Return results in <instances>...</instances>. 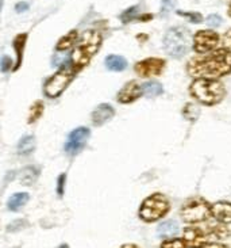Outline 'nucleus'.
<instances>
[{
  "mask_svg": "<svg viewBox=\"0 0 231 248\" xmlns=\"http://www.w3.org/2000/svg\"><path fill=\"white\" fill-rule=\"evenodd\" d=\"M137 13H138V7L137 6L131 7V8H127L125 13L120 15V19H122L123 23H129V22H131L132 19H135Z\"/></svg>",
  "mask_w": 231,
  "mask_h": 248,
  "instance_id": "27",
  "label": "nucleus"
},
{
  "mask_svg": "<svg viewBox=\"0 0 231 248\" xmlns=\"http://www.w3.org/2000/svg\"><path fill=\"white\" fill-rule=\"evenodd\" d=\"M27 8H29V4H27L26 1H22V3H18V4H16V7H15L16 13H23V11H26Z\"/></svg>",
  "mask_w": 231,
  "mask_h": 248,
  "instance_id": "33",
  "label": "nucleus"
},
{
  "mask_svg": "<svg viewBox=\"0 0 231 248\" xmlns=\"http://www.w3.org/2000/svg\"><path fill=\"white\" fill-rule=\"evenodd\" d=\"M203 248H230L229 246H226V244H220V243H210V244H207Z\"/></svg>",
  "mask_w": 231,
  "mask_h": 248,
  "instance_id": "34",
  "label": "nucleus"
},
{
  "mask_svg": "<svg viewBox=\"0 0 231 248\" xmlns=\"http://www.w3.org/2000/svg\"><path fill=\"white\" fill-rule=\"evenodd\" d=\"M220 37L214 30H200L193 37V49L199 54L210 53L218 46Z\"/></svg>",
  "mask_w": 231,
  "mask_h": 248,
  "instance_id": "8",
  "label": "nucleus"
},
{
  "mask_svg": "<svg viewBox=\"0 0 231 248\" xmlns=\"http://www.w3.org/2000/svg\"><path fill=\"white\" fill-rule=\"evenodd\" d=\"M76 42H77V31H76V30H72V31H69V33L66 34V35H64V37L57 42L56 49H57L58 52H64V50H68V49H71V47L74 46Z\"/></svg>",
  "mask_w": 231,
  "mask_h": 248,
  "instance_id": "20",
  "label": "nucleus"
},
{
  "mask_svg": "<svg viewBox=\"0 0 231 248\" xmlns=\"http://www.w3.org/2000/svg\"><path fill=\"white\" fill-rule=\"evenodd\" d=\"M210 235L214 236V237H217V239H226L227 236L230 235V231L226 228V225L223 224H217V225H214L211 229H210Z\"/></svg>",
  "mask_w": 231,
  "mask_h": 248,
  "instance_id": "24",
  "label": "nucleus"
},
{
  "mask_svg": "<svg viewBox=\"0 0 231 248\" xmlns=\"http://www.w3.org/2000/svg\"><path fill=\"white\" fill-rule=\"evenodd\" d=\"M183 114L187 120H189V121H195V120H198L199 117V110L196 106H193L192 103H188V105H185L184 110H183Z\"/></svg>",
  "mask_w": 231,
  "mask_h": 248,
  "instance_id": "25",
  "label": "nucleus"
},
{
  "mask_svg": "<svg viewBox=\"0 0 231 248\" xmlns=\"http://www.w3.org/2000/svg\"><path fill=\"white\" fill-rule=\"evenodd\" d=\"M29 198H30V195L27 194V193H16V194H14L8 202H7V208L10 209L11 212H16V210H19L22 206H25L29 201Z\"/></svg>",
  "mask_w": 231,
  "mask_h": 248,
  "instance_id": "18",
  "label": "nucleus"
},
{
  "mask_svg": "<svg viewBox=\"0 0 231 248\" xmlns=\"http://www.w3.org/2000/svg\"><path fill=\"white\" fill-rule=\"evenodd\" d=\"M26 41H27V34H19L16 35V38L14 40L13 45L14 49H15V53H16V64L14 69H19V67L22 65V61H23V52H25V46H26Z\"/></svg>",
  "mask_w": 231,
  "mask_h": 248,
  "instance_id": "15",
  "label": "nucleus"
},
{
  "mask_svg": "<svg viewBox=\"0 0 231 248\" xmlns=\"http://www.w3.org/2000/svg\"><path fill=\"white\" fill-rule=\"evenodd\" d=\"M38 176H40V170L37 167H34V166H29V167H25L20 171L18 179H19L22 185L30 186V185H33L34 182L38 179Z\"/></svg>",
  "mask_w": 231,
  "mask_h": 248,
  "instance_id": "16",
  "label": "nucleus"
},
{
  "mask_svg": "<svg viewBox=\"0 0 231 248\" xmlns=\"http://www.w3.org/2000/svg\"><path fill=\"white\" fill-rule=\"evenodd\" d=\"M207 25L211 27H218L222 25V18L217 15V14H214V15H210L208 18H207Z\"/></svg>",
  "mask_w": 231,
  "mask_h": 248,
  "instance_id": "30",
  "label": "nucleus"
},
{
  "mask_svg": "<svg viewBox=\"0 0 231 248\" xmlns=\"http://www.w3.org/2000/svg\"><path fill=\"white\" fill-rule=\"evenodd\" d=\"M222 44H223V49H226L227 52L231 53V29L227 30L225 35L222 37Z\"/></svg>",
  "mask_w": 231,
  "mask_h": 248,
  "instance_id": "31",
  "label": "nucleus"
},
{
  "mask_svg": "<svg viewBox=\"0 0 231 248\" xmlns=\"http://www.w3.org/2000/svg\"><path fill=\"white\" fill-rule=\"evenodd\" d=\"M177 14L178 15H181V16H185V18L191 19V22H193V23H200V22L203 20L202 14L199 13H184V11H177Z\"/></svg>",
  "mask_w": 231,
  "mask_h": 248,
  "instance_id": "28",
  "label": "nucleus"
},
{
  "mask_svg": "<svg viewBox=\"0 0 231 248\" xmlns=\"http://www.w3.org/2000/svg\"><path fill=\"white\" fill-rule=\"evenodd\" d=\"M115 114V110L111 105L108 103H101L98 108H95L92 111V122L93 125L100 126V125H104L106 122H108Z\"/></svg>",
  "mask_w": 231,
  "mask_h": 248,
  "instance_id": "14",
  "label": "nucleus"
},
{
  "mask_svg": "<svg viewBox=\"0 0 231 248\" xmlns=\"http://www.w3.org/2000/svg\"><path fill=\"white\" fill-rule=\"evenodd\" d=\"M180 216L181 220L189 225L204 222L211 217V205L202 197H193L183 205Z\"/></svg>",
  "mask_w": 231,
  "mask_h": 248,
  "instance_id": "6",
  "label": "nucleus"
},
{
  "mask_svg": "<svg viewBox=\"0 0 231 248\" xmlns=\"http://www.w3.org/2000/svg\"><path fill=\"white\" fill-rule=\"evenodd\" d=\"M165 65V60L150 57V59H145V60L137 62L134 67V71L141 78H150V76H159L162 74Z\"/></svg>",
  "mask_w": 231,
  "mask_h": 248,
  "instance_id": "10",
  "label": "nucleus"
},
{
  "mask_svg": "<svg viewBox=\"0 0 231 248\" xmlns=\"http://www.w3.org/2000/svg\"><path fill=\"white\" fill-rule=\"evenodd\" d=\"M106 67L114 72H120L127 68V61L125 57L118 54H110L106 57Z\"/></svg>",
  "mask_w": 231,
  "mask_h": 248,
  "instance_id": "17",
  "label": "nucleus"
},
{
  "mask_svg": "<svg viewBox=\"0 0 231 248\" xmlns=\"http://www.w3.org/2000/svg\"><path fill=\"white\" fill-rule=\"evenodd\" d=\"M159 232L161 236H173L178 232L177 224L174 221H166L161 224L159 228Z\"/></svg>",
  "mask_w": 231,
  "mask_h": 248,
  "instance_id": "22",
  "label": "nucleus"
},
{
  "mask_svg": "<svg viewBox=\"0 0 231 248\" xmlns=\"http://www.w3.org/2000/svg\"><path fill=\"white\" fill-rule=\"evenodd\" d=\"M229 15H230V18H231V3H230V7H229Z\"/></svg>",
  "mask_w": 231,
  "mask_h": 248,
  "instance_id": "38",
  "label": "nucleus"
},
{
  "mask_svg": "<svg viewBox=\"0 0 231 248\" xmlns=\"http://www.w3.org/2000/svg\"><path fill=\"white\" fill-rule=\"evenodd\" d=\"M189 94L199 103L205 106H214L223 101L226 96V87L218 79L198 78L189 86Z\"/></svg>",
  "mask_w": 231,
  "mask_h": 248,
  "instance_id": "2",
  "label": "nucleus"
},
{
  "mask_svg": "<svg viewBox=\"0 0 231 248\" xmlns=\"http://www.w3.org/2000/svg\"><path fill=\"white\" fill-rule=\"evenodd\" d=\"M64 182H65V175H59L58 186H57V190H58L59 195H62V193H64Z\"/></svg>",
  "mask_w": 231,
  "mask_h": 248,
  "instance_id": "32",
  "label": "nucleus"
},
{
  "mask_svg": "<svg viewBox=\"0 0 231 248\" xmlns=\"http://www.w3.org/2000/svg\"><path fill=\"white\" fill-rule=\"evenodd\" d=\"M43 103L42 102H35L31 108H30V117H29V122L33 124V122L38 121L41 118V115L43 114Z\"/></svg>",
  "mask_w": 231,
  "mask_h": 248,
  "instance_id": "23",
  "label": "nucleus"
},
{
  "mask_svg": "<svg viewBox=\"0 0 231 248\" xmlns=\"http://www.w3.org/2000/svg\"><path fill=\"white\" fill-rule=\"evenodd\" d=\"M161 248H188L187 244L184 243L183 239H176V237H172V239H168L165 242L161 244Z\"/></svg>",
  "mask_w": 231,
  "mask_h": 248,
  "instance_id": "26",
  "label": "nucleus"
},
{
  "mask_svg": "<svg viewBox=\"0 0 231 248\" xmlns=\"http://www.w3.org/2000/svg\"><path fill=\"white\" fill-rule=\"evenodd\" d=\"M34 148H35V139H34V136H26L18 144V154L26 156V155H30L33 152Z\"/></svg>",
  "mask_w": 231,
  "mask_h": 248,
  "instance_id": "21",
  "label": "nucleus"
},
{
  "mask_svg": "<svg viewBox=\"0 0 231 248\" xmlns=\"http://www.w3.org/2000/svg\"><path fill=\"white\" fill-rule=\"evenodd\" d=\"M77 74L76 68L72 64H68L59 69L57 74H54L50 79H47L45 84V94L49 98H57L66 90L71 84L74 75Z\"/></svg>",
  "mask_w": 231,
  "mask_h": 248,
  "instance_id": "7",
  "label": "nucleus"
},
{
  "mask_svg": "<svg viewBox=\"0 0 231 248\" xmlns=\"http://www.w3.org/2000/svg\"><path fill=\"white\" fill-rule=\"evenodd\" d=\"M211 216L219 224H231V202L219 201L211 205Z\"/></svg>",
  "mask_w": 231,
  "mask_h": 248,
  "instance_id": "13",
  "label": "nucleus"
},
{
  "mask_svg": "<svg viewBox=\"0 0 231 248\" xmlns=\"http://www.w3.org/2000/svg\"><path fill=\"white\" fill-rule=\"evenodd\" d=\"M58 248H69V247H68V244H61Z\"/></svg>",
  "mask_w": 231,
  "mask_h": 248,
  "instance_id": "37",
  "label": "nucleus"
},
{
  "mask_svg": "<svg viewBox=\"0 0 231 248\" xmlns=\"http://www.w3.org/2000/svg\"><path fill=\"white\" fill-rule=\"evenodd\" d=\"M142 95V88L139 86L137 81H129V83H126L125 86L122 87V90L118 93V96H116V99L120 103H123V105H129V103H132V102H135L138 99L139 96Z\"/></svg>",
  "mask_w": 231,
  "mask_h": 248,
  "instance_id": "12",
  "label": "nucleus"
},
{
  "mask_svg": "<svg viewBox=\"0 0 231 248\" xmlns=\"http://www.w3.org/2000/svg\"><path fill=\"white\" fill-rule=\"evenodd\" d=\"M141 88H142V94L146 95L147 98H156L164 93V88L159 81H146L141 86Z\"/></svg>",
  "mask_w": 231,
  "mask_h": 248,
  "instance_id": "19",
  "label": "nucleus"
},
{
  "mask_svg": "<svg viewBox=\"0 0 231 248\" xmlns=\"http://www.w3.org/2000/svg\"><path fill=\"white\" fill-rule=\"evenodd\" d=\"M13 67V60L8 57V56H4L1 60H0V69L3 71V72H8L10 69Z\"/></svg>",
  "mask_w": 231,
  "mask_h": 248,
  "instance_id": "29",
  "label": "nucleus"
},
{
  "mask_svg": "<svg viewBox=\"0 0 231 248\" xmlns=\"http://www.w3.org/2000/svg\"><path fill=\"white\" fill-rule=\"evenodd\" d=\"M100 45H101L100 33L95 31V30H88V31L83 33L73 50L72 59H71V64L76 68V71L86 67L91 60V57L99 50Z\"/></svg>",
  "mask_w": 231,
  "mask_h": 248,
  "instance_id": "3",
  "label": "nucleus"
},
{
  "mask_svg": "<svg viewBox=\"0 0 231 248\" xmlns=\"http://www.w3.org/2000/svg\"><path fill=\"white\" fill-rule=\"evenodd\" d=\"M153 18V15H150V14H147V15H142V16H139V20H149V19H152Z\"/></svg>",
  "mask_w": 231,
  "mask_h": 248,
  "instance_id": "35",
  "label": "nucleus"
},
{
  "mask_svg": "<svg viewBox=\"0 0 231 248\" xmlns=\"http://www.w3.org/2000/svg\"><path fill=\"white\" fill-rule=\"evenodd\" d=\"M191 47V34L185 27H172L164 37V49L173 59H181Z\"/></svg>",
  "mask_w": 231,
  "mask_h": 248,
  "instance_id": "4",
  "label": "nucleus"
},
{
  "mask_svg": "<svg viewBox=\"0 0 231 248\" xmlns=\"http://www.w3.org/2000/svg\"><path fill=\"white\" fill-rule=\"evenodd\" d=\"M88 139H89V129L88 127L80 126L77 129H74L68 136V141L65 144V152L68 155H71V156L80 154L86 147Z\"/></svg>",
  "mask_w": 231,
  "mask_h": 248,
  "instance_id": "9",
  "label": "nucleus"
},
{
  "mask_svg": "<svg viewBox=\"0 0 231 248\" xmlns=\"http://www.w3.org/2000/svg\"><path fill=\"white\" fill-rule=\"evenodd\" d=\"M120 248H139L137 244H131V243H129V244H123Z\"/></svg>",
  "mask_w": 231,
  "mask_h": 248,
  "instance_id": "36",
  "label": "nucleus"
},
{
  "mask_svg": "<svg viewBox=\"0 0 231 248\" xmlns=\"http://www.w3.org/2000/svg\"><path fill=\"white\" fill-rule=\"evenodd\" d=\"M183 240L188 248H203L208 244V235L199 227H187L183 232Z\"/></svg>",
  "mask_w": 231,
  "mask_h": 248,
  "instance_id": "11",
  "label": "nucleus"
},
{
  "mask_svg": "<svg viewBox=\"0 0 231 248\" xmlns=\"http://www.w3.org/2000/svg\"><path fill=\"white\" fill-rule=\"evenodd\" d=\"M171 210L169 200L164 194H152L142 202L139 208V218L145 222H154L165 217Z\"/></svg>",
  "mask_w": 231,
  "mask_h": 248,
  "instance_id": "5",
  "label": "nucleus"
},
{
  "mask_svg": "<svg viewBox=\"0 0 231 248\" xmlns=\"http://www.w3.org/2000/svg\"><path fill=\"white\" fill-rule=\"evenodd\" d=\"M188 74L193 78L217 79L231 74V53L226 49H215L210 53L200 54L189 60Z\"/></svg>",
  "mask_w": 231,
  "mask_h": 248,
  "instance_id": "1",
  "label": "nucleus"
}]
</instances>
